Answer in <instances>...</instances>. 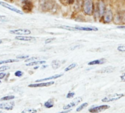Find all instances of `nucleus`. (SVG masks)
Listing matches in <instances>:
<instances>
[{
    "label": "nucleus",
    "instance_id": "f257e3e1",
    "mask_svg": "<svg viewBox=\"0 0 125 113\" xmlns=\"http://www.w3.org/2000/svg\"><path fill=\"white\" fill-rule=\"evenodd\" d=\"M108 5L105 0H97L94 4V19H100L103 16Z\"/></svg>",
    "mask_w": 125,
    "mask_h": 113
},
{
    "label": "nucleus",
    "instance_id": "f03ea898",
    "mask_svg": "<svg viewBox=\"0 0 125 113\" xmlns=\"http://www.w3.org/2000/svg\"><path fill=\"white\" fill-rule=\"evenodd\" d=\"M95 2L94 0H83L81 2V10L86 16H93Z\"/></svg>",
    "mask_w": 125,
    "mask_h": 113
},
{
    "label": "nucleus",
    "instance_id": "7ed1b4c3",
    "mask_svg": "<svg viewBox=\"0 0 125 113\" xmlns=\"http://www.w3.org/2000/svg\"><path fill=\"white\" fill-rule=\"evenodd\" d=\"M114 14L111 8L107 7L103 16L100 18V21H102L105 24H110L112 21H114Z\"/></svg>",
    "mask_w": 125,
    "mask_h": 113
},
{
    "label": "nucleus",
    "instance_id": "20e7f679",
    "mask_svg": "<svg viewBox=\"0 0 125 113\" xmlns=\"http://www.w3.org/2000/svg\"><path fill=\"white\" fill-rule=\"evenodd\" d=\"M124 96H125V94H122V93H120V94L115 93V94L109 95V96L105 97L104 99H102V101H103V102H111V101H117V100L122 99V98L124 97Z\"/></svg>",
    "mask_w": 125,
    "mask_h": 113
},
{
    "label": "nucleus",
    "instance_id": "39448f33",
    "mask_svg": "<svg viewBox=\"0 0 125 113\" xmlns=\"http://www.w3.org/2000/svg\"><path fill=\"white\" fill-rule=\"evenodd\" d=\"M10 33L13 35H26L31 34V31L27 29H13L10 30Z\"/></svg>",
    "mask_w": 125,
    "mask_h": 113
},
{
    "label": "nucleus",
    "instance_id": "423d86ee",
    "mask_svg": "<svg viewBox=\"0 0 125 113\" xmlns=\"http://www.w3.org/2000/svg\"><path fill=\"white\" fill-rule=\"evenodd\" d=\"M108 108H110V106H108V105H101V106L92 107L89 110V111L92 113H98L103 112L105 110H108Z\"/></svg>",
    "mask_w": 125,
    "mask_h": 113
},
{
    "label": "nucleus",
    "instance_id": "0eeeda50",
    "mask_svg": "<svg viewBox=\"0 0 125 113\" xmlns=\"http://www.w3.org/2000/svg\"><path fill=\"white\" fill-rule=\"evenodd\" d=\"M0 5H1L2 7H4L7 8V9H9V10H11V11H13V12H15V13H18V14H23V12H22L21 10H18V9H17V8H15V7H13V6H12V5L9 4H7V3H5V2L0 1Z\"/></svg>",
    "mask_w": 125,
    "mask_h": 113
},
{
    "label": "nucleus",
    "instance_id": "6e6552de",
    "mask_svg": "<svg viewBox=\"0 0 125 113\" xmlns=\"http://www.w3.org/2000/svg\"><path fill=\"white\" fill-rule=\"evenodd\" d=\"M82 101V98H77L75 101H72L71 103H70L69 104H67V105H65L64 107H63V109L64 110H70V109H71V108H73V107H75L77 104H78L81 101Z\"/></svg>",
    "mask_w": 125,
    "mask_h": 113
},
{
    "label": "nucleus",
    "instance_id": "1a4fd4ad",
    "mask_svg": "<svg viewBox=\"0 0 125 113\" xmlns=\"http://www.w3.org/2000/svg\"><path fill=\"white\" fill-rule=\"evenodd\" d=\"M54 84V82H40L37 84H31L29 85V88H42V87H48Z\"/></svg>",
    "mask_w": 125,
    "mask_h": 113
},
{
    "label": "nucleus",
    "instance_id": "9d476101",
    "mask_svg": "<svg viewBox=\"0 0 125 113\" xmlns=\"http://www.w3.org/2000/svg\"><path fill=\"white\" fill-rule=\"evenodd\" d=\"M75 29L76 30H80V31H86V32H92V31H98V29L94 26H75Z\"/></svg>",
    "mask_w": 125,
    "mask_h": 113
},
{
    "label": "nucleus",
    "instance_id": "9b49d317",
    "mask_svg": "<svg viewBox=\"0 0 125 113\" xmlns=\"http://www.w3.org/2000/svg\"><path fill=\"white\" fill-rule=\"evenodd\" d=\"M15 104L13 102L10 103H1L0 104V109L5 110H12L14 107Z\"/></svg>",
    "mask_w": 125,
    "mask_h": 113
},
{
    "label": "nucleus",
    "instance_id": "f8f14e48",
    "mask_svg": "<svg viewBox=\"0 0 125 113\" xmlns=\"http://www.w3.org/2000/svg\"><path fill=\"white\" fill-rule=\"evenodd\" d=\"M23 8L24 10H26V11H27V12L31 10L33 5H32L31 2L30 1H29V0H23Z\"/></svg>",
    "mask_w": 125,
    "mask_h": 113
},
{
    "label": "nucleus",
    "instance_id": "ddd939ff",
    "mask_svg": "<svg viewBox=\"0 0 125 113\" xmlns=\"http://www.w3.org/2000/svg\"><path fill=\"white\" fill-rule=\"evenodd\" d=\"M106 63V59L105 58H102V59H99V60H95L93 61H91L89 63H88L89 65H102Z\"/></svg>",
    "mask_w": 125,
    "mask_h": 113
},
{
    "label": "nucleus",
    "instance_id": "4468645a",
    "mask_svg": "<svg viewBox=\"0 0 125 113\" xmlns=\"http://www.w3.org/2000/svg\"><path fill=\"white\" fill-rule=\"evenodd\" d=\"M15 39L18 40H23V41H33V40H35V38H34V37H27V36H23V35L16 36Z\"/></svg>",
    "mask_w": 125,
    "mask_h": 113
},
{
    "label": "nucleus",
    "instance_id": "2eb2a0df",
    "mask_svg": "<svg viewBox=\"0 0 125 113\" xmlns=\"http://www.w3.org/2000/svg\"><path fill=\"white\" fill-rule=\"evenodd\" d=\"M63 74H56L54 76H50V77H48V78H45V79H37L36 80V82H45V81H48V80H52V79H58L61 76H62Z\"/></svg>",
    "mask_w": 125,
    "mask_h": 113
},
{
    "label": "nucleus",
    "instance_id": "dca6fc26",
    "mask_svg": "<svg viewBox=\"0 0 125 113\" xmlns=\"http://www.w3.org/2000/svg\"><path fill=\"white\" fill-rule=\"evenodd\" d=\"M114 68L112 67H108V68H104L101 70H99L97 71V73H100V74H110L114 71Z\"/></svg>",
    "mask_w": 125,
    "mask_h": 113
},
{
    "label": "nucleus",
    "instance_id": "f3484780",
    "mask_svg": "<svg viewBox=\"0 0 125 113\" xmlns=\"http://www.w3.org/2000/svg\"><path fill=\"white\" fill-rule=\"evenodd\" d=\"M61 65V62L59 60H53L52 61V63H51V66L53 69H57L60 67Z\"/></svg>",
    "mask_w": 125,
    "mask_h": 113
},
{
    "label": "nucleus",
    "instance_id": "a211bd4d",
    "mask_svg": "<svg viewBox=\"0 0 125 113\" xmlns=\"http://www.w3.org/2000/svg\"><path fill=\"white\" fill-rule=\"evenodd\" d=\"M45 61L44 60H40V61H33L29 63H26V66H33V65H39V64H45Z\"/></svg>",
    "mask_w": 125,
    "mask_h": 113
},
{
    "label": "nucleus",
    "instance_id": "6ab92c4d",
    "mask_svg": "<svg viewBox=\"0 0 125 113\" xmlns=\"http://www.w3.org/2000/svg\"><path fill=\"white\" fill-rule=\"evenodd\" d=\"M53 100L52 99H50V100H48V101H47L45 104H44V106H45V107H46V108H48V109H50V108H51V107H53Z\"/></svg>",
    "mask_w": 125,
    "mask_h": 113
},
{
    "label": "nucleus",
    "instance_id": "aec40b11",
    "mask_svg": "<svg viewBox=\"0 0 125 113\" xmlns=\"http://www.w3.org/2000/svg\"><path fill=\"white\" fill-rule=\"evenodd\" d=\"M60 1L64 5H71L74 4L75 0H60Z\"/></svg>",
    "mask_w": 125,
    "mask_h": 113
},
{
    "label": "nucleus",
    "instance_id": "412c9836",
    "mask_svg": "<svg viewBox=\"0 0 125 113\" xmlns=\"http://www.w3.org/2000/svg\"><path fill=\"white\" fill-rule=\"evenodd\" d=\"M58 28L64 29H67V30H70V31H75L76 30L75 29V27H72V26H59Z\"/></svg>",
    "mask_w": 125,
    "mask_h": 113
},
{
    "label": "nucleus",
    "instance_id": "4be33fe9",
    "mask_svg": "<svg viewBox=\"0 0 125 113\" xmlns=\"http://www.w3.org/2000/svg\"><path fill=\"white\" fill-rule=\"evenodd\" d=\"M37 110L32 108H26L25 110H23L21 113H36Z\"/></svg>",
    "mask_w": 125,
    "mask_h": 113
},
{
    "label": "nucleus",
    "instance_id": "5701e85b",
    "mask_svg": "<svg viewBox=\"0 0 125 113\" xmlns=\"http://www.w3.org/2000/svg\"><path fill=\"white\" fill-rule=\"evenodd\" d=\"M15 62H18V60H2L0 61V65L2 64H6V63H15Z\"/></svg>",
    "mask_w": 125,
    "mask_h": 113
},
{
    "label": "nucleus",
    "instance_id": "b1692460",
    "mask_svg": "<svg viewBox=\"0 0 125 113\" xmlns=\"http://www.w3.org/2000/svg\"><path fill=\"white\" fill-rule=\"evenodd\" d=\"M76 65H77L76 63H72V64H70L69 66H67V67L64 69V71H70V70L75 68L76 67Z\"/></svg>",
    "mask_w": 125,
    "mask_h": 113
},
{
    "label": "nucleus",
    "instance_id": "393cba45",
    "mask_svg": "<svg viewBox=\"0 0 125 113\" xmlns=\"http://www.w3.org/2000/svg\"><path fill=\"white\" fill-rule=\"evenodd\" d=\"M15 97L14 96H4L2 97L0 100L1 101H9V100H12L14 99Z\"/></svg>",
    "mask_w": 125,
    "mask_h": 113
},
{
    "label": "nucleus",
    "instance_id": "a878e982",
    "mask_svg": "<svg viewBox=\"0 0 125 113\" xmlns=\"http://www.w3.org/2000/svg\"><path fill=\"white\" fill-rule=\"evenodd\" d=\"M88 106V103H84V104H81L78 108H77L76 109V111L77 112H80V111H81L82 110H83L86 107H87Z\"/></svg>",
    "mask_w": 125,
    "mask_h": 113
},
{
    "label": "nucleus",
    "instance_id": "bb28decb",
    "mask_svg": "<svg viewBox=\"0 0 125 113\" xmlns=\"http://www.w3.org/2000/svg\"><path fill=\"white\" fill-rule=\"evenodd\" d=\"M117 50L120 52H125V44L119 46L117 47Z\"/></svg>",
    "mask_w": 125,
    "mask_h": 113
},
{
    "label": "nucleus",
    "instance_id": "cd10ccee",
    "mask_svg": "<svg viewBox=\"0 0 125 113\" xmlns=\"http://www.w3.org/2000/svg\"><path fill=\"white\" fill-rule=\"evenodd\" d=\"M23 73L22 71H17L15 73V76H17V77H21V76H23Z\"/></svg>",
    "mask_w": 125,
    "mask_h": 113
},
{
    "label": "nucleus",
    "instance_id": "c85d7f7f",
    "mask_svg": "<svg viewBox=\"0 0 125 113\" xmlns=\"http://www.w3.org/2000/svg\"><path fill=\"white\" fill-rule=\"evenodd\" d=\"M39 59V57H31V58H27V60H26V63H28V62H30V61H33V60H38Z\"/></svg>",
    "mask_w": 125,
    "mask_h": 113
},
{
    "label": "nucleus",
    "instance_id": "c756f323",
    "mask_svg": "<svg viewBox=\"0 0 125 113\" xmlns=\"http://www.w3.org/2000/svg\"><path fill=\"white\" fill-rule=\"evenodd\" d=\"M74 96H75V93H73V92H70V93H68V94L67 95V99H71V98H73Z\"/></svg>",
    "mask_w": 125,
    "mask_h": 113
},
{
    "label": "nucleus",
    "instance_id": "7c9ffc66",
    "mask_svg": "<svg viewBox=\"0 0 125 113\" xmlns=\"http://www.w3.org/2000/svg\"><path fill=\"white\" fill-rule=\"evenodd\" d=\"M55 38H48V39H47L45 41V43H46V44H48V43H51V42H53V41H54L55 40Z\"/></svg>",
    "mask_w": 125,
    "mask_h": 113
},
{
    "label": "nucleus",
    "instance_id": "2f4dec72",
    "mask_svg": "<svg viewBox=\"0 0 125 113\" xmlns=\"http://www.w3.org/2000/svg\"><path fill=\"white\" fill-rule=\"evenodd\" d=\"M10 69V67L9 66H2V67H0V71H6V70H8Z\"/></svg>",
    "mask_w": 125,
    "mask_h": 113
},
{
    "label": "nucleus",
    "instance_id": "473e14b6",
    "mask_svg": "<svg viewBox=\"0 0 125 113\" xmlns=\"http://www.w3.org/2000/svg\"><path fill=\"white\" fill-rule=\"evenodd\" d=\"M81 47H82V46H81V45H75V46L72 47L70 49H71V50H75V49H80V48H81Z\"/></svg>",
    "mask_w": 125,
    "mask_h": 113
},
{
    "label": "nucleus",
    "instance_id": "72a5a7b5",
    "mask_svg": "<svg viewBox=\"0 0 125 113\" xmlns=\"http://www.w3.org/2000/svg\"><path fill=\"white\" fill-rule=\"evenodd\" d=\"M7 21V18L4 15H0V21L4 22V21Z\"/></svg>",
    "mask_w": 125,
    "mask_h": 113
},
{
    "label": "nucleus",
    "instance_id": "f704fd0d",
    "mask_svg": "<svg viewBox=\"0 0 125 113\" xmlns=\"http://www.w3.org/2000/svg\"><path fill=\"white\" fill-rule=\"evenodd\" d=\"M17 58L18 59H27V58H29V56L28 55H26V56H18Z\"/></svg>",
    "mask_w": 125,
    "mask_h": 113
},
{
    "label": "nucleus",
    "instance_id": "c9c22d12",
    "mask_svg": "<svg viewBox=\"0 0 125 113\" xmlns=\"http://www.w3.org/2000/svg\"><path fill=\"white\" fill-rule=\"evenodd\" d=\"M120 79H121V81L122 82H125V73H124L122 75H121Z\"/></svg>",
    "mask_w": 125,
    "mask_h": 113
},
{
    "label": "nucleus",
    "instance_id": "e433bc0d",
    "mask_svg": "<svg viewBox=\"0 0 125 113\" xmlns=\"http://www.w3.org/2000/svg\"><path fill=\"white\" fill-rule=\"evenodd\" d=\"M6 74L5 73H0V79H2L5 77Z\"/></svg>",
    "mask_w": 125,
    "mask_h": 113
},
{
    "label": "nucleus",
    "instance_id": "4c0bfd02",
    "mask_svg": "<svg viewBox=\"0 0 125 113\" xmlns=\"http://www.w3.org/2000/svg\"><path fill=\"white\" fill-rule=\"evenodd\" d=\"M117 28H118V29H125V25H123V26H119Z\"/></svg>",
    "mask_w": 125,
    "mask_h": 113
},
{
    "label": "nucleus",
    "instance_id": "58836bf2",
    "mask_svg": "<svg viewBox=\"0 0 125 113\" xmlns=\"http://www.w3.org/2000/svg\"><path fill=\"white\" fill-rule=\"evenodd\" d=\"M71 111V110H64V111H63V112H61V113H70Z\"/></svg>",
    "mask_w": 125,
    "mask_h": 113
},
{
    "label": "nucleus",
    "instance_id": "ea45409f",
    "mask_svg": "<svg viewBox=\"0 0 125 113\" xmlns=\"http://www.w3.org/2000/svg\"><path fill=\"white\" fill-rule=\"evenodd\" d=\"M47 67V65H44V66H42V68H46Z\"/></svg>",
    "mask_w": 125,
    "mask_h": 113
},
{
    "label": "nucleus",
    "instance_id": "a19ab883",
    "mask_svg": "<svg viewBox=\"0 0 125 113\" xmlns=\"http://www.w3.org/2000/svg\"><path fill=\"white\" fill-rule=\"evenodd\" d=\"M1 43H2V40H0V44H1Z\"/></svg>",
    "mask_w": 125,
    "mask_h": 113
},
{
    "label": "nucleus",
    "instance_id": "79ce46f5",
    "mask_svg": "<svg viewBox=\"0 0 125 113\" xmlns=\"http://www.w3.org/2000/svg\"><path fill=\"white\" fill-rule=\"evenodd\" d=\"M0 113H3L2 111H0Z\"/></svg>",
    "mask_w": 125,
    "mask_h": 113
},
{
    "label": "nucleus",
    "instance_id": "37998d69",
    "mask_svg": "<svg viewBox=\"0 0 125 113\" xmlns=\"http://www.w3.org/2000/svg\"><path fill=\"white\" fill-rule=\"evenodd\" d=\"M1 81H0V84H1Z\"/></svg>",
    "mask_w": 125,
    "mask_h": 113
}]
</instances>
